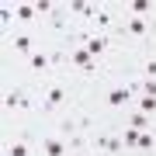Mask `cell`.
Instances as JSON below:
<instances>
[{
    "instance_id": "obj_1",
    "label": "cell",
    "mask_w": 156,
    "mask_h": 156,
    "mask_svg": "<svg viewBox=\"0 0 156 156\" xmlns=\"http://www.w3.org/2000/svg\"><path fill=\"white\" fill-rule=\"evenodd\" d=\"M135 97H139V76H125L101 94V104L104 111H132Z\"/></svg>"
},
{
    "instance_id": "obj_2",
    "label": "cell",
    "mask_w": 156,
    "mask_h": 156,
    "mask_svg": "<svg viewBox=\"0 0 156 156\" xmlns=\"http://www.w3.org/2000/svg\"><path fill=\"white\" fill-rule=\"evenodd\" d=\"M38 115H45V118H56V115H62V108H66V101H73V94H69V83H62V80H49V83H42V90H38Z\"/></svg>"
},
{
    "instance_id": "obj_3",
    "label": "cell",
    "mask_w": 156,
    "mask_h": 156,
    "mask_svg": "<svg viewBox=\"0 0 156 156\" xmlns=\"http://www.w3.org/2000/svg\"><path fill=\"white\" fill-rule=\"evenodd\" d=\"M149 31H153V17H132V14H125L122 17V28H118L122 38H132L139 45L149 42Z\"/></svg>"
},
{
    "instance_id": "obj_4",
    "label": "cell",
    "mask_w": 156,
    "mask_h": 156,
    "mask_svg": "<svg viewBox=\"0 0 156 156\" xmlns=\"http://www.w3.org/2000/svg\"><path fill=\"white\" fill-rule=\"evenodd\" d=\"M4 108H7V115H21V111H31V108H38V101H31V94L24 87H7V94H4Z\"/></svg>"
},
{
    "instance_id": "obj_5",
    "label": "cell",
    "mask_w": 156,
    "mask_h": 156,
    "mask_svg": "<svg viewBox=\"0 0 156 156\" xmlns=\"http://www.w3.org/2000/svg\"><path fill=\"white\" fill-rule=\"evenodd\" d=\"M38 156H69V146L56 132H42L38 135Z\"/></svg>"
},
{
    "instance_id": "obj_6",
    "label": "cell",
    "mask_w": 156,
    "mask_h": 156,
    "mask_svg": "<svg viewBox=\"0 0 156 156\" xmlns=\"http://www.w3.org/2000/svg\"><path fill=\"white\" fill-rule=\"evenodd\" d=\"M11 56H17V59H24L28 62L31 56H35V35L31 31H17V35H11Z\"/></svg>"
},
{
    "instance_id": "obj_7",
    "label": "cell",
    "mask_w": 156,
    "mask_h": 156,
    "mask_svg": "<svg viewBox=\"0 0 156 156\" xmlns=\"http://www.w3.org/2000/svg\"><path fill=\"white\" fill-rule=\"evenodd\" d=\"M111 135H115V128H94L90 132V153L94 156H111Z\"/></svg>"
},
{
    "instance_id": "obj_8",
    "label": "cell",
    "mask_w": 156,
    "mask_h": 156,
    "mask_svg": "<svg viewBox=\"0 0 156 156\" xmlns=\"http://www.w3.org/2000/svg\"><path fill=\"white\" fill-rule=\"evenodd\" d=\"M24 69H28V76L35 80H45V73H52V62H49V52L45 49H35V56L24 62Z\"/></svg>"
},
{
    "instance_id": "obj_9",
    "label": "cell",
    "mask_w": 156,
    "mask_h": 156,
    "mask_svg": "<svg viewBox=\"0 0 156 156\" xmlns=\"http://www.w3.org/2000/svg\"><path fill=\"white\" fill-rule=\"evenodd\" d=\"M90 62H94V56L87 52V45H69V66L76 69V73H80V69H87Z\"/></svg>"
},
{
    "instance_id": "obj_10",
    "label": "cell",
    "mask_w": 156,
    "mask_h": 156,
    "mask_svg": "<svg viewBox=\"0 0 156 156\" xmlns=\"http://www.w3.org/2000/svg\"><path fill=\"white\" fill-rule=\"evenodd\" d=\"M73 118H76V128H80V132H94V128H101L97 118H94V111H87V108H80V104H73Z\"/></svg>"
},
{
    "instance_id": "obj_11",
    "label": "cell",
    "mask_w": 156,
    "mask_h": 156,
    "mask_svg": "<svg viewBox=\"0 0 156 156\" xmlns=\"http://www.w3.org/2000/svg\"><path fill=\"white\" fill-rule=\"evenodd\" d=\"M122 125H128V128H139V132H146V128H153V125H156V118H149V115H142V111H135V108H132V111L125 115V122H122Z\"/></svg>"
},
{
    "instance_id": "obj_12",
    "label": "cell",
    "mask_w": 156,
    "mask_h": 156,
    "mask_svg": "<svg viewBox=\"0 0 156 156\" xmlns=\"http://www.w3.org/2000/svg\"><path fill=\"white\" fill-rule=\"evenodd\" d=\"M153 153H156V132L146 128V132H139V146H135L132 156H153Z\"/></svg>"
},
{
    "instance_id": "obj_13",
    "label": "cell",
    "mask_w": 156,
    "mask_h": 156,
    "mask_svg": "<svg viewBox=\"0 0 156 156\" xmlns=\"http://www.w3.org/2000/svg\"><path fill=\"white\" fill-rule=\"evenodd\" d=\"M125 14H132V17H149V14H156V4H149V0H128V4H125Z\"/></svg>"
},
{
    "instance_id": "obj_14",
    "label": "cell",
    "mask_w": 156,
    "mask_h": 156,
    "mask_svg": "<svg viewBox=\"0 0 156 156\" xmlns=\"http://www.w3.org/2000/svg\"><path fill=\"white\" fill-rule=\"evenodd\" d=\"M135 73H139V80H156V56H153V52L139 59V66H135Z\"/></svg>"
},
{
    "instance_id": "obj_15",
    "label": "cell",
    "mask_w": 156,
    "mask_h": 156,
    "mask_svg": "<svg viewBox=\"0 0 156 156\" xmlns=\"http://www.w3.org/2000/svg\"><path fill=\"white\" fill-rule=\"evenodd\" d=\"M7 156H35V149H31V139H28V135L14 139L11 146H7Z\"/></svg>"
},
{
    "instance_id": "obj_16",
    "label": "cell",
    "mask_w": 156,
    "mask_h": 156,
    "mask_svg": "<svg viewBox=\"0 0 156 156\" xmlns=\"http://www.w3.org/2000/svg\"><path fill=\"white\" fill-rule=\"evenodd\" d=\"M14 17H17V24H31V21H38V11H35V4H17Z\"/></svg>"
},
{
    "instance_id": "obj_17",
    "label": "cell",
    "mask_w": 156,
    "mask_h": 156,
    "mask_svg": "<svg viewBox=\"0 0 156 156\" xmlns=\"http://www.w3.org/2000/svg\"><path fill=\"white\" fill-rule=\"evenodd\" d=\"M122 128V146L125 153H135V146H139V128H128V125H118Z\"/></svg>"
},
{
    "instance_id": "obj_18",
    "label": "cell",
    "mask_w": 156,
    "mask_h": 156,
    "mask_svg": "<svg viewBox=\"0 0 156 156\" xmlns=\"http://www.w3.org/2000/svg\"><path fill=\"white\" fill-rule=\"evenodd\" d=\"M135 111H142V115L156 118V97H149V94H139V97H135Z\"/></svg>"
},
{
    "instance_id": "obj_19",
    "label": "cell",
    "mask_w": 156,
    "mask_h": 156,
    "mask_svg": "<svg viewBox=\"0 0 156 156\" xmlns=\"http://www.w3.org/2000/svg\"><path fill=\"white\" fill-rule=\"evenodd\" d=\"M35 11H38V17H42V21H49V17L59 11V7L52 4V0H38V4H35Z\"/></svg>"
},
{
    "instance_id": "obj_20",
    "label": "cell",
    "mask_w": 156,
    "mask_h": 156,
    "mask_svg": "<svg viewBox=\"0 0 156 156\" xmlns=\"http://www.w3.org/2000/svg\"><path fill=\"white\" fill-rule=\"evenodd\" d=\"M139 94H149V97H156V80H139Z\"/></svg>"
},
{
    "instance_id": "obj_21",
    "label": "cell",
    "mask_w": 156,
    "mask_h": 156,
    "mask_svg": "<svg viewBox=\"0 0 156 156\" xmlns=\"http://www.w3.org/2000/svg\"><path fill=\"white\" fill-rule=\"evenodd\" d=\"M11 21H14V7L4 4V7H0V24H11Z\"/></svg>"
},
{
    "instance_id": "obj_22",
    "label": "cell",
    "mask_w": 156,
    "mask_h": 156,
    "mask_svg": "<svg viewBox=\"0 0 156 156\" xmlns=\"http://www.w3.org/2000/svg\"><path fill=\"white\" fill-rule=\"evenodd\" d=\"M153 156H156V153H153Z\"/></svg>"
}]
</instances>
